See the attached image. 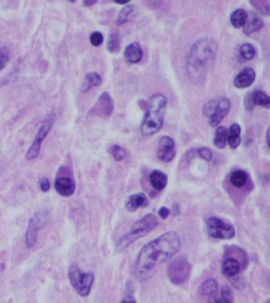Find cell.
<instances>
[{
    "instance_id": "cell-1",
    "label": "cell",
    "mask_w": 270,
    "mask_h": 303,
    "mask_svg": "<svg viewBox=\"0 0 270 303\" xmlns=\"http://www.w3.org/2000/svg\"><path fill=\"white\" fill-rule=\"evenodd\" d=\"M181 249V239L175 232H168L151 240L140 250L135 267L140 275L155 270L160 264L170 260Z\"/></svg>"
},
{
    "instance_id": "cell-2",
    "label": "cell",
    "mask_w": 270,
    "mask_h": 303,
    "mask_svg": "<svg viewBox=\"0 0 270 303\" xmlns=\"http://www.w3.org/2000/svg\"><path fill=\"white\" fill-rule=\"evenodd\" d=\"M216 42L210 38L204 37L194 44L187 60L190 77L200 78L207 72L216 58Z\"/></svg>"
},
{
    "instance_id": "cell-3",
    "label": "cell",
    "mask_w": 270,
    "mask_h": 303,
    "mask_svg": "<svg viewBox=\"0 0 270 303\" xmlns=\"http://www.w3.org/2000/svg\"><path fill=\"white\" fill-rule=\"evenodd\" d=\"M167 98L164 95H153L148 102V110L141 123V133L144 136H152L159 132L164 125Z\"/></svg>"
},
{
    "instance_id": "cell-4",
    "label": "cell",
    "mask_w": 270,
    "mask_h": 303,
    "mask_svg": "<svg viewBox=\"0 0 270 303\" xmlns=\"http://www.w3.org/2000/svg\"><path fill=\"white\" fill-rule=\"evenodd\" d=\"M158 225V219L153 214H148L134 223L131 231L126 235L123 236L117 242L118 251L121 252L126 249L131 244L139 240V238L152 231Z\"/></svg>"
},
{
    "instance_id": "cell-5",
    "label": "cell",
    "mask_w": 270,
    "mask_h": 303,
    "mask_svg": "<svg viewBox=\"0 0 270 303\" xmlns=\"http://www.w3.org/2000/svg\"><path fill=\"white\" fill-rule=\"evenodd\" d=\"M68 279L78 295L82 297L89 295L94 281L91 272H83L77 265L72 264L68 269Z\"/></svg>"
},
{
    "instance_id": "cell-6",
    "label": "cell",
    "mask_w": 270,
    "mask_h": 303,
    "mask_svg": "<svg viewBox=\"0 0 270 303\" xmlns=\"http://www.w3.org/2000/svg\"><path fill=\"white\" fill-rule=\"evenodd\" d=\"M56 121V114L52 113L48 114L42 122L39 130L37 132V135L35 136L34 140L31 146L29 148L28 152L26 153V159L28 160H32L37 158L39 156L40 151L42 148V142L45 139L49 131L52 129L54 126Z\"/></svg>"
},
{
    "instance_id": "cell-7",
    "label": "cell",
    "mask_w": 270,
    "mask_h": 303,
    "mask_svg": "<svg viewBox=\"0 0 270 303\" xmlns=\"http://www.w3.org/2000/svg\"><path fill=\"white\" fill-rule=\"evenodd\" d=\"M206 227L209 235L216 239L230 240L235 235V229L233 225L225 223L216 217H211L208 219Z\"/></svg>"
},
{
    "instance_id": "cell-8",
    "label": "cell",
    "mask_w": 270,
    "mask_h": 303,
    "mask_svg": "<svg viewBox=\"0 0 270 303\" xmlns=\"http://www.w3.org/2000/svg\"><path fill=\"white\" fill-rule=\"evenodd\" d=\"M191 265L186 259L177 258L170 264L168 269V277L172 284L180 285L190 277Z\"/></svg>"
},
{
    "instance_id": "cell-9",
    "label": "cell",
    "mask_w": 270,
    "mask_h": 303,
    "mask_svg": "<svg viewBox=\"0 0 270 303\" xmlns=\"http://www.w3.org/2000/svg\"><path fill=\"white\" fill-rule=\"evenodd\" d=\"M48 216V214L43 210L35 214L30 218L26 232V245L28 249H32L37 243L38 231L45 225Z\"/></svg>"
},
{
    "instance_id": "cell-10",
    "label": "cell",
    "mask_w": 270,
    "mask_h": 303,
    "mask_svg": "<svg viewBox=\"0 0 270 303\" xmlns=\"http://www.w3.org/2000/svg\"><path fill=\"white\" fill-rule=\"evenodd\" d=\"M113 108L114 104L111 96L109 95V92H104L98 98V102L90 110V114L98 116L104 119H108L113 114Z\"/></svg>"
},
{
    "instance_id": "cell-11",
    "label": "cell",
    "mask_w": 270,
    "mask_h": 303,
    "mask_svg": "<svg viewBox=\"0 0 270 303\" xmlns=\"http://www.w3.org/2000/svg\"><path fill=\"white\" fill-rule=\"evenodd\" d=\"M175 143L172 138L168 136H164L159 140L158 157L161 161L169 163L172 161L176 156V151L174 149Z\"/></svg>"
},
{
    "instance_id": "cell-12",
    "label": "cell",
    "mask_w": 270,
    "mask_h": 303,
    "mask_svg": "<svg viewBox=\"0 0 270 303\" xmlns=\"http://www.w3.org/2000/svg\"><path fill=\"white\" fill-rule=\"evenodd\" d=\"M230 109H231V102L228 98H225V97L219 98L213 113L209 117V125L211 127H217L218 125L222 122L223 119L227 115Z\"/></svg>"
},
{
    "instance_id": "cell-13",
    "label": "cell",
    "mask_w": 270,
    "mask_h": 303,
    "mask_svg": "<svg viewBox=\"0 0 270 303\" xmlns=\"http://www.w3.org/2000/svg\"><path fill=\"white\" fill-rule=\"evenodd\" d=\"M75 183L68 177H57L55 181V189L61 196L68 198L74 194L75 191Z\"/></svg>"
},
{
    "instance_id": "cell-14",
    "label": "cell",
    "mask_w": 270,
    "mask_h": 303,
    "mask_svg": "<svg viewBox=\"0 0 270 303\" xmlns=\"http://www.w3.org/2000/svg\"><path fill=\"white\" fill-rule=\"evenodd\" d=\"M256 79L255 70L251 68H245L235 77L234 85L240 89L251 87Z\"/></svg>"
},
{
    "instance_id": "cell-15",
    "label": "cell",
    "mask_w": 270,
    "mask_h": 303,
    "mask_svg": "<svg viewBox=\"0 0 270 303\" xmlns=\"http://www.w3.org/2000/svg\"><path fill=\"white\" fill-rule=\"evenodd\" d=\"M242 270V265L236 258L225 259L222 264V272L228 279H236Z\"/></svg>"
},
{
    "instance_id": "cell-16",
    "label": "cell",
    "mask_w": 270,
    "mask_h": 303,
    "mask_svg": "<svg viewBox=\"0 0 270 303\" xmlns=\"http://www.w3.org/2000/svg\"><path fill=\"white\" fill-rule=\"evenodd\" d=\"M143 48L138 42H133L127 46L124 52V57L128 63L137 64L141 61L143 58Z\"/></svg>"
},
{
    "instance_id": "cell-17",
    "label": "cell",
    "mask_w": 270,
    "mask_h": 303,
    "mask_svg": "<svg viewBox=\"0 0 270 303\" xmlns=\"http://www.w3.org/2000/svg\"><path fill=\"white\" fill-rule=\"evenodd\" d=\"M148 204V199L144 193H137V194H132L127 200L125 207L127 210L130 212H134L140 207H147Z\"/></svg>"
},
{
    "instance_id": "cell-18",
    "label": "cell",
    "mask_w": 270,
    "mask_h": 303,
    "mask_svg": "<svg viewBox=\"0 0 270 303\" xmlns=\"http://www.w3.org/2000/svg\"><path fill=\"white\" fill-rule=\"evenodd\" d=\"M150 183L153 188L158 191H162L167 185V175L160 170H154L150 173Z\"/></svg>"
},
{
    "instance_id": "cell-19",
    "label": "cell",
    "mask_w": 270,
    "mask_h": 303,
    "mask_svg": "<svg viewBox=\"0 0 270 303\" xmlns=\"http://www.w3.org/2000/svg\"><path fill=\"white\" fill-rule=\"evenodd\" d=\"M263 20L255 14H251V17H247L246 24L243 26V33L250 35L259 31L263 27Z\"/></svg>"
},
{
    "instance_id": "cell-20",
    "label": "cell",
    "mask_w": 270,
    "mask_h": 303,
    "mask_svg": "<svg viewBox=\"0 0 270 303\" xmlns=\"http://www.w3.org/2000/svg\"><path fill=\"white\" fill-rule=\"evenodd\" d=\"M227 142L232 149H235L241 144V127L238 123L231 125L227 133Z\"/></svg>"
},
{
    "instance_id": "cell-21",
    "label": "cell",
    "mask_w": 270,
    "mask_h": 303,
    "mask_svg": "<svg viewBox=\"0 0 270 303\" xmlns=\"http://www.w3.org/2000/svg\"><path fill=\"white\" fill-rule=\"evenodd\" d=\"M248 15L243 9L235 10L231 16V23L236 29L242 28L246 24Z\"/></svg>"
},
{
    "instance_id": "cell-22",
    "label": "cell",
    "mask_w": 270,
    "mask_h": 303,
    "mask_svg": "<svg viewBox=\"0 0 270 303\" xmlns=\"http://www.w3.org/2000/svg\"><path fill=\"white\" fill-rule=\"evenodd\" d=\"M251 99L255 106H260L270 109V98L268 95L262 91H255L251 93Z\"/></svg>"
},
{
    "instance_id": "cell-23",
    "label": "cell",
    "mask_w": 270,
    "mask_h": 303,
    "mask_svg": "<svg viewBox=\"0 0 270 303\" xmlns=\"http://www.w3.org/2000/svg\"><path fill=\"white\" fill-rule=\"evenodd\" d=\"M103 83V79L97 72H90L86 76L85 83L82 87V92H87L92 87H99Z\"/></svg>"
},
{
    "instance_id": "cell-24",
    "label": "cell",
    "mask_w": 270,
    "mask_h": 303,
    "mask_svg": "<svg viewBox=\"0 0 270 303\" xmlns=\"http://www.w3.org/2000/svg\"><path fill=\"white\" fill-rule=\"evenodd\" d=\"M121 46V37L118 31H114L109 36L107 48L111 53H118L120 52Z\"/></svg>"
},
{
    "instance_id": "cell-25",
    "label": "cell",
    "mask_w": 270,
    "mask_h": 303,
    "mask_svg": "<svg viewBox=\"0 0 270 303\" xmlns=\"http://www.w3.org/2000/svg\"><path fill=\"white\" fill-rule=\"evenodd\" d=\"M248 179V175L243 170H235L231 173L230 182L236 188H241L245 186Z\"/></svg>"
},
{
    "instance_id": "cell-26",
    "label": "cell",
    "mask_w": 270,
    "mask_h": 303,
    "mask_svg": "<svg viewBox=\"0 0 270 303\" xmlns=\"http://www.w3.org/2000/svg\"><path fill=\"white\" fill-rule=\"evenodd\" d=\"M227 142V130L225 127H219L216 130L214 144L218 148H225Z\"/></svg>"
},
{
    "instance_id": "cell-27",
    "label": "cell",
    "mask_w": 270,
    "mask_h": 303,
    "mask_svg": "<svg viewBox=\"0 0 270 303\" xmlns=\"http://www.w3.org/2000/svg\"><path fill=\"white\" fill-rule=\"evenodd\" d=\"M218 284L214 279H209L200 287V293L203 295H213L217 291Z\"/></svg>"
},
{
    "instance_id": "cell-28",
    "label": "cell",
    "mask_w": 270,
    "mask_h": 303,
    "mask_svg": "<svg viewBox=\"0 0 270 303\" xmlns=\"http://www.w3.org/2000/svg\"><path fill=\"white\" fill-rule=\"evenodd\" d=\"M240 55L244 61H250L255 58L256 50L251 44L244 43L240 46Z\"/></svg>"
},
{
    "instance_id": "cell-29",
    "label": "cell",
    "mask_w": 270,
    "mask_h": 303,
    "mask_svg": "<svg viewBox=\"0 0 270 303\" xmlns=\"http://www.w3.org/2000/svg\"><path fill=\"white\" fill-rule=\"evenodd\" d=\"M209 303H233L231 289L228 287H224L221 290L220 298H211L209 299Z\"/></svg>"
},
{
    "instance_id": "cell-30",
    "label": "cell",
    "mask_w": 270,
    "mask_h": 303,
    "mask_svg": "<svg viewBox=\"0 0 270 303\" xmlns=\"http://www.w3.org/2000/svg\"><path fill=\"white\" fill-rule=\"evenodd\" d=\"M134 11V6L133 5H126L125 7L122 8L119 16H118V19H117V24L118 26H122L127 22H129V17L132 16V14Z\"/></svg>"
},
{
    "instance_id": "cell-31",
    "label": "cell",
    "mask_w": 270,
    "mask_h": 303,
    "mask_svg": "<svg viewBox=\"0 0 270 303\" xmlns=\"http://www.w3.org/2000/svg\"><path fill=\"white\" fill-rule=\"evenodd\" d=\"M109 153L116 161H120L126 157V151L123 147L118 144H113L109 148Z\"/></svg>"
},
{
    "instance_id": "cell-32",
    "label": "cell",
    "mask_w": 270,
    "mask_h": 303,
    "mask_svg": "<svg viewBox=\"0 0 270 303\" xmlns=\"http://www.w3.org/2000/svg\"><path fill=\"white\" fill-rule=\"evenodd\" d=\"M267 2L268 1H251L250 2L253 5V7L257 11H259L260 13L270 16V2L265 5Z\"/></svg>"
},
{
    "instance_id": "cell-33",
    "label": "cell",
    "mask_w": 270,
    "mask_h": 303,
    "mask_svg": "<svg viewBox=\"0 0 270 303\" xmlns=\"http://www.w3.org/2000/svg\"><path fill=\"white\" fill-rule=\"evenodd\" d=\"M103 41H104V37H103V33L99 31L93 32L90 36V42L94 47H99L102 46Z\"/></svg>"
},
{
    "instance_id": "cell-34",
    "label": "cell",
    "mask_w": 270,
    "mask_h": 303,
    "mask_svg": "<svg viewBox=\"0 0 270 303\" xmlns=\"http://www.w3.org/2000/svg\"><path fill=\"white\" fill-rule=\"evenodd\" d=\"M10 55H9L8 48L2 47L0 48V72L4 69L8 63Z\"/></svg>"
},
{
    "instance_id": "cell-35",
    "label": "cell",
    "mask_w": 270,
    "mask_h": 303,
    "mask_svg": "<svg viewBox=\"0 0 270 303\" xmlns=\"http://www.w3.org/2000/svg\"><path fill=\"white\" fill-rule=\"evenodd\" d=\"M217 101L218 99H211V100L209 101V102L204 106L203 113H204L205 116L210 117V116L213 113L214 110L216 108Z\"/></svg>"
},
{
    "instance_id": "cell-36",
    "label": "cell",
    "mask_w": 270,
    "mask_h": 303,
    "mask_svg": "<svg viewBox=\"0 0 270 303\" xmlns=\"http://www.w3.org/2000/svg\"><path fill=\"white\" fill-rule=\"evenodd\" d=\"M197 153L200 156V158L205 159L206 161H210L212 159V152L210 148L207 147H202V148L197 149Z\"/></svg>"
},
{
    "instance_id": "cell-37",
    "label": "cell",
    "mask_w": 270,
    "mask_h": 303,
    "mask_svg": "<svg viewBox=\"0 0 270 303\" xmlns=\"http://www.w3.org/2000/svg\"><path fill=\"white\" fill-rule=\"evenodd\" d=\"M244 106L247 111L251 112L255 108V105L253 103L252 99H251V93L246 95V98L244 99Z\"/></svg>"
},
{
    "instance_id": "cell-38",
    "label": "cell",
    "mask_w": 270,
    "mask_h": 303,
    "mask_svg": "<svg viewBox=\"0 0 270 303\" xmlns=\"http://www.w3.org/2000/svg\"><path fill=\"white\" fill-rule=\"evenodd\" d=\"M40 188H41V190L44 193L48 192V191L50 190L51 188L50 181L48 179H42L41 183H40Z\"/></svg>"
},
{
    "instance_id": "cell-39",
    "label": "cell",
    "mask_w": 270,
    "mask_h": 303,
    "mask_svg": "<svg viewBox=\"0 0 270 303\" xmlns=\"http://www.w3.org/2000/svg\"><path fill=\"white\" fill-rule=\"evenodd\" d=\"M170 209H169V208L165 207H163L160 208L159 209V211H158V214H159V217L163 218V219H166L170 215Z\"/></svg>"
},
{
    "instance_id": "cell-40",
    "label": "cell",
    "mask_w": 270,
    "mask_h": 303,
    "mask_svg": "<svg viewBox=\"0 0 270 303\" xmlns=\"http://www.w3.org/2000/svg\"><path fill=\"white\" fill-rule=\"evenodd\" d=\"M120 303H137L136 301H135V298L133 296H127L124 298Z\"/></svg>"
},
{
    "instance_id": "cell-41",
    "label": "cell",
    "mask_w": 270,
    "mask_h": 303,
    "mask_svg": "<svg viewBox=\"0 0 270 303\" xmlns=\"http://www.w3.org/2000/svg\"><path fill=\"white\" fill-rule=\"evenodd\" d=\"M97 1H93V0H87V1H83V5H84V7H92V6H94L95 4Z\"/></svg>"
},
{
    "instance_id": "cell-42",
    "label": "cell",
    "mask_w": 270,
    "mask_h": 303,
    "mask_svg": "<svg viewBox=\"0 0 270 303\" xmlns=\"http://www.w3.org/2000/svg\"><path fill=\"white\" fill-rule=\"evenodd\" d=\"M172 210H173V214H177V213H176L177 210H178V212H179V204H174V205H173Z\"/></svg>"
},
{
    "instance_id": "cell-43",
    "label": "cell",
    "mask_w": 270,
    "mask_h": 303,
    "mask_svg": "<svg viewBox=\"0 0 270 303\" xmlns=\"http://www.w3.org/2000/svg\"><path fill=\"white\" fill-rule=\"evenodd\" d=\"M118 4L125 5L129 2V1H114Z\"/></svg>"
},
{
    "instance_id": "cell-44",
    "label": "cell",
    "mask_w": 270,
    "mask_h": 303,
    "mask_svg": "<svg viewBox=\"0 0 270 303\" xmlns=\"http://www.w3.org/2000/svg\"><path fill=\"white\" fill-rule=\"evenodd\" d=\"M269 133H270V129H267V132H266V140H267V144H268V147L270 146V143H269Z\"/></svg>"
},
{
    "instance_id": "cell-45",
    "label": "cell",
    "mask_w": 270,
    "mask_h": 303,
    "mask_svg": "<svg viewBox=\"0 0 270 303\" xmlns=\"http://www.w3.org/2000/svg\"><path fill=\"white\" fill-rule=\"evenodd\" d=\"M266 303H270V300H267Z\"/></svg>"
}]
</instances>
